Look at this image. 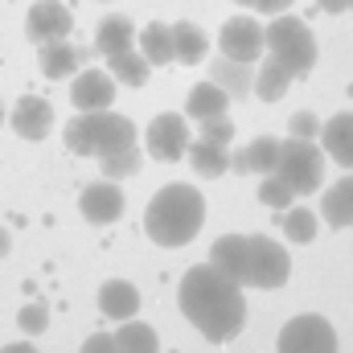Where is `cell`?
I'll return each mask as SVG.
<instances>
[{"mask_svg":"<svg viewBox=\"0 0 353 353\" xmlns=\"http://www.w3.org/2000/svg\"><path fill=\"white\" fill-rule=\"evenodd\" d=\"M181 312L205 341H230L247 325V296L214 263H197L181 279Z\"/></svg>","mask_w":353,"mask_h":353,"instance_id":"6da1fadb","label":"cell"},{"mask_svg":"<svg viewBox=\"0 0 353 353\" xmlns=\"http://www.w3.org/2000/svg\"><path fill=\"white\" fill-rule=\"evenodd\" d=\"M210 263L222 275H230L239 288H259V292L283 288L292 275L288 251L267 234H222L210 251Z\"/></svg>","mask_w":353,"mask_h":353,"instance_id":"7a4b0ae2","label":"cell"},{"mask_svg":"<svg viewBox=\"0 0 353 353\" xmlns=\"http://www.w3.org/2000/svg\"><path fill=\"white\" fill-rule=\"evenodd\" d=\"M201 226H205V197L193 185H165L144 210V230L161 247H185Z\"/></svg>","mask_w":353,"mask_h":353,"instance_id":"3957f363","label":"cell"},{"mask_svg":"<svg viewBox=\"0 0 353 353\" xmlns=\"http://www.w3.org/2000/svg\"><path fill=\"white\" fill-rule=\"evenodd\" d=\"M136 144V128L128 115H115V111H83L66 123V148L74 157H111L119 148H132Z\"/></svg>","mask_w":353,"mask_h":353,"instance_id":"277c9868","label":"cell"},{"mask_svg":"<svg viewBox=\"0 0 353 353\" xmlns=\"http://www.w3.org/2000/svg\"><path fill=\"white\" fill-rule=\"evenodd\" d=\"M263 50L271 58H279L296 79L316 66V37L300 17H275L263 29Z\"/></svg>","mask_w":353,"mask_h":353,"instance_id":"5b68a950","label":"cell"},{"mask_svg":"<svg viewBox=\"0 0 353 353\" xmlns=\"http://www.w3.org/2000/svg\"><path fill=\"white\" fill-rule=\"evenodd\" d=\"M271 173L279 176L296 197L316 193L321 181H325V152L312 140H300V136L279 140V157H275V169Z\"/></svg>","mask_w":353,"mask_h":353,"instance_id":"8992f818","label":"cell"},{"mask_svg":"<svg viewBox=\"0 0 353 353\" xmlns=\"http://www.w3.org/2000/svg\"><path fill=\"white\" fill-rule=\"evenodd\" d=\"M279 353H337V329L316 312L292 316L279 329Z\"/></svg>","mask_w":353,"mask_h":353,"instance_id":"52a82bcc","label":"cell"},{"mask_svg":"<svg viewBox=\"0 0 353 353\" xmlns=\"http://www.w3.org/2000/svg\"><path fill=\"white\" fill-rule=\"evenodd\" d=\"M144 144H148V157L173 165V161L185 157V148H189V123L181 115H157L148 123V132H144Z\"/></svg>","mask_w":353,"mask_h":353,"instance_id":"ba28073f","label":"cell"},{"mask_svg":"<svg viewBox=\"0 0 353 353\" xmlns=\"http://www.w3.org/2000/svg\"><path fill=\"white\" fill-rule=\"evenodd\" d=\"M218 46H222V54L234 58V62H259V58H263V25L251 21V17H234V21L222 25Z\"/></svg>","mask_w":353,"mask_h":353,"instance_id":"9c48e42d","label":"cell"},{"mask_svg":"<svg viewBox=\"0 0 353 353\" xmlns=\"http://www.w3.org/2000/svg\"><path fill=\"white\" fill-rule=\"evenodd\" d=\"M123 189L115 185V181H94L83 189V197H79V210H83V218H87L90 226H111V222H119L123 218Z\"/></svg>","mask_w":353,"mask_h":353,"instance_id":"30bf717a","label":"cell"},{"mask_svg":"<svg viewBox=\"0 0 353 353\" xmlns=\"http://www.w3.org/2000/svg\"><path fill=\"white\" fill-rule=\"evenodd\" d=\"M74 29V17L62 0H37L25 17V33L29 41H50V37H70Z\"/></svg>","mask_w":353,"mask_h":353,"instance_id":"8fae6325","label":"cell"},{"mask_svg":"<svg viewBox=\"0 0 353 353\" xmlns=\"http://www.w3.org/2000/svg\"><path fill=\"white\" fill-rule=\"evenodd\" d=\"M8 119H12V132L21 140H46L50 128H54V107L37 94H21L17 107L8 111Z\"/></svg>","mask_w":353,"mask_h":353,"instance_id":"7c38bea8","label":"cell"},{"mask_svg":"<svg viewBox=\"0 0 353 353\" xmlns=\"http://www.w3.org/2000/svg\"><path fill=\"white\" fill-rule=\"evenodd\" d=\"M70 103L79 111H103L115 103V79L107 70H83V74H70Z\"/></svg>","mask_w":353,"mask_h":353,"instance_id":"4fadbf2b","label":"cell"},{"mask_svg":"<svg viewBox=\"0 0 353 353\" xmlns=\"http://www.w3.org/2000/svg\"><path fill=\"white\" fill-rule=\"evenodd\" d=\"M37 62H41V74L46 79H70L79 70V50L66 41V37H50V41H37Z\"/></svg>","mask_w":353,"mask_h":353,"instance_id":"5bb4252c","label":"cell"},{"mask_svg":"<svg viewBox=\"0 0 353 353\" xmlns=\"http://www.w3.org/2000/svg\"><path fill=\"white\" fill-rule=\"evenodd\" d=\"M136 308H140L136 283H128V279H107V283L99 288V312H103V316L128 321V316H136Z\"/></svg>","mask_w":353,"mask_h":353,"instance_id":"9a60e30c","label":"cell"},{"mask_svg":"<svg viewBox=\"0 0 353 353\" xmlns=\"http://www.w3.org/2000/svg\"><path fill=\"white\" fill-rule=\"evenodd\" d=\"M292 79H296V74H292L279 58H271V54H267V58H259V70L251 74V90H255L263 103H275V99H283V94H288Z\"/></svg>","mask_w":353,"mask_h":353,"instance_id":"2e32d148","label":"cell"},{"mask_svg":"<svg viewBox=\"0 0 353 353\" xmlns=\"http://www.w3.org/2000/svg\"><path fill=\"white\" fill-rule=\"evenodd\" d=\"M321 140H325V152L341 165L353 169V115H333L329 123H321Z\"/></svg>","mask_w":353,"mask_h":353,"instance_id":"e0dca14e","label":"cell"},{"mask_svg":"<svg viewBox=\"0 0 353 353\" xmlns=\"http://www.w3.org/2000/svg\"><path fill=\"white\" fill-rule=\"evenodd\" d=\"M173 29V62H185V66H197L210 50V37L193 25V21H176L169 25Z\"/></svg>","mask_w":353,"mask_h":353,"instance_id":"ac0fdd59","label":"cell"},{"mask_svg":"<svg viewBox=\"0 0 353 353\" xmlns=\"http://www.w3.org/2000/svg\"><path fill=\"white\" fill-rule=\"evenodd\" d=\"M321 218H325L333 230L353 226V176H345L341 185H333V189L321 197Z\"/></svg>","mask_w":353,"mask_h":353,"instance_id":"d6986e66","label":"cell"},{"mask_svg":"<svg viewBox=\"0 0 353 353\" xmlns=\"http://www.w3.org/2000/svg\"><path fill=\"white\" fill-rule=\"evenodd\" d=\"M251 62H234V58H218L214 66H210V79L218 83V87L226 90L230 99H243V94H251Z\"/></svg>","mask_w":353,"mask_h":353,"instance_id":"ffe728a7","label":"cell"},{"mask_svg":"<svg viewBox=\"0 0 353 353\" xmlns=\"http://www.w3.org/2000/svg\"><path fill=\"white\" fill-rule=\"evenodd\" d=\"M111 337H115L119 353H161V337H157V329L144 325V321H136V316L119 321V333H111Z\"/></svg>","mask_w":353,"mask_h":353,"instance_id":"44dd1931","label":"cell"},{"mask_svg":"<svg viewBox=\"0 0 353 353\" xmlns=\"http://www.w3.org/2000/svg\"><path fill=\"white\" fill-rule=\"evenodd\" d=\"M107 74L111 79H119V83H128V87H144L148 83V58L140 54V50H115V54H107Z\"/></svg>","mask_w":353,"mask_h":353,"instance_id":"7402d4cb","label":"cell"},{"mask_svg":"<svg viewBox=\"0 0 353 353\" xmlns=\"http://www.w3.org/2000/svg\"><path fill=\"white\" fill-rule=\"evenodd\" d=\"M226 107H230V94L218 83H197V87L189 90V99H185L189 119H210V115H222Z\"/></svg>","mask_w":353,"mask_h":353,"instance_id":"603a6c76","label":"cell"},{"mask_svg":"<svg viewBox=\"0 0 353 353\" xmlns=\"http://www.w3.org/2000/svg\"><path fill=\"white\" fill-rule=\"evenodd\" d=\"M140 54L148 58V66H169L173 62V29L152 21L140 29Z\"/></svg>","mask_w":353,"mask_h":353,"instance_id":"cb8c5ba5","label":"cell"},{"mask_svg":"<svg viewBox=\"0 0 353 353\" xmlns=\"http://www.w3.org/2000/svg\"><path fill=\"white\" fill-rule=\"evenodd\" d=\"M185 157H189V165H193V173L197 176H222L226 173V144H210V140H189V148H185Z\"/></svg>","mask_w":353,"mask_h":353,"instance_id":"d4e9b609","label":"cell"},{"mask_svg":"<svg viewBox=\"0 0 353 353\" xmlns=\"http://www.w3.org/2000/svg\"><path fill=\"white\" fill-rule=\"evenodd\" d=\"M128 46H132V21L128 17L99 21V29H94V50L99 54H115V50H128Z\"/></svg>","mask_w":353,"mask_h":353,"instance_id":"484cf974","label":"cell"},{"mask_svg":"<svg viewBox=\"0 0 353 353\" xmlns=\"http://www.w3.org/2000/svg\"><path fill=\"white\" fill-rule=\"evenodd\" d=\"M243 157H247V173H271L275 169V157H279V140L275 136H259V140H251L247 148H243Z\"/></svg>","mask_w":353,"mask_h":353,"instance_id":"4316f807","label":"cell"},{"mask_svg":"<svg viewBox=\"0 0 353 353\" xmlns=\"http://www.w3.org/2000/svg\"><path fill=\"white\" fill-rule=\"evenodd\" d=\"M316 226H321V218H316L312 210H288V214H283V234H288V243H296V247L312 243V239H316Z\"/></svg>","mask_w":353,"mask_h":353,"instance_id":"83f0119b","label":"cell"},{"mask_svg":"<svg viewBox=\"0 0 353 353\" xmlns=\"http://www.w3.org/2000/svg\"><path fill=\"white\" fill-rule=\"evenodd\" d=\"M140 169V148L132 144V148H119V152H111V157H103V176H111V181H119V176H132Z\"/></svg>","mask_w":353,"mask_h":353,"instance_id":"f1b7e54d","label":"cell"},{"mask_svg":"<svg viewBox=\"0 0 353 353\" xmlns=\"http://www.w3.org/2000/svg\"><path fill=\"white\" fill-rule=\"evenodd\" d=\"M259 201L271 205V210H288V205L296 201V193H292L275 173H263V181H259Z\"/></svg>","mask_w":353,"mask_h":353,"instance_id":"f546056e","label":"cell"},{"mask_svg":"<svg viewBox=\"0 0 353 353\" xmlns=\"http://www.w3.org/2000/svg\"><path fill=\"white\" fill-rule=\"evenodd\" d=\"M17 325H21V333L37 337V333H46V329H50V308H46L41 300H29V304L17 312Z\"/></svg>","mask_w":353,"mask_h":353,"instance_id":"4dcf8cb0","label":"cell"},{"mask_svg":"<svg viewBox=\"0 0 353 353\" xmlns=\"http://www.w3.org/2000/svg\"><path fill=\"white\" fill-rule=\"evenodd\" d=\"M197 123H201V140H210V144H230L234 140V123H230L226 111L210 115V119H197Z\"/></svg>","mask_w":353,"mask_h":353,"instance_id":"1f68e13d","label":"cell"},{"mask_svg":"<svg viewBox=\"0 0 353 353\" xmlns=\"http://www.w3.org/2000/svg\"><path fill=\"white\" fill-rule=\"evenodd\" d=\"M321 132V119L312 115V111H296L292 115V136H300V140H312Z\"/></svg>","mask_w":353,"mask_h":353,"instance_id":"d6a6232c","label":"cell"},{"mask_svg":"<svg viewBox=\"0 0 353 353\" xmlns=\"http://www.w3.org/2000/svg\"><path fill=\"white\" fill-rule=\"evenodd\" d=\"M83 353H119V345H115L111 333H94V337L83 341Z\"/></svg>","mask_w":353,"mask_h":353,"instance_id":"836d02e7","label":"cell"},{"mask_svg":"<svg viewBox=\"0 0 353 353\" xmlns=\"http://www.w3.org/2000/svg\"><path fill=\"white\" fill-rule=\"evenodd\" d=\"M243 4H251L255 12H283L292 0H243Z\"/></svg>","mask_w":353,"mask_h":353,"instance_id":"e575fe53","label":"cell"},{"mask_svg":"<svg viewBox=\"0 0 353 353\" xmlns=\"http://www.w3.org/2000/svg\"><path fill=\"white\" fill-rule=\"evenodd\" d=\"M316 4H321L325 12H345V8H350V0H316Z\"/></svg>","mask_w":353,"mask_h":353,"instance_id":"d590c367","label":"cell"},{"mask_svg":"<svg viewBox=\"0 0 353 353\" xmlns=\"http://www.w3.org/2000/svg\"><path fill=\"white\" fill-rule=\"evenodd\" d=\"M12 251V234H8V226H0V259Z\"/></svg>","mask_w":353,"mask_h":353,"instance_id":"8d00e7d4","label":"cell"},{"mask_svg":"<svg viewBox=\"0 0 353 353\" xmlns=\"http://www.w3.org/2000/svg\"><path fill=\"white\" fill-rule=\"evenodd\" d=\"M0 353H37V350H33V345H4Z\"/></svg>","mask_w":353,"mask_h":353,"instance_id":"74e56055","label":"cell"},{"mask_svg":"<svg viewBox=\"0 0 353 353\" xmlns=\"http://www.w3.org/2000/svg\"><path fill=\"white\" fill-rule=\"evenodd\" d=\"M0 119H4V107H0Z\"/></svg>","mask_w":353,"mask_h":353,"instance_id":"f35d334b","label":"cell"},{"mask_svg":"<svg viewBox=\"0 0 353 353\" xmlns=\"http://www.w3.org/2000/svg\"><path fill=\"white\" fill-rule=\"evenodd\" d=\"M350 8H353V0H350Z\"/></svg>","mask_w":353,"mask_h":353,"instance_id":"ab89813d","label":"cell"},{"mask_svg":"<svg viewBox=\"0 0 353 353\" xmlns=\"http://www.w3.org/2000/svg\"><path fill=\"white\" fill-rule=\"evenodd\" d=\"M239 4H243V0H239Z\"/></svg>","mask_w":353,"mask_h":353,"instance_id":"60d3db41","label":"cell"}]
</instances>
